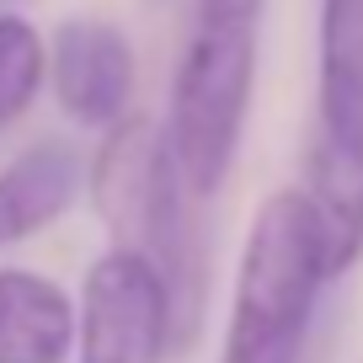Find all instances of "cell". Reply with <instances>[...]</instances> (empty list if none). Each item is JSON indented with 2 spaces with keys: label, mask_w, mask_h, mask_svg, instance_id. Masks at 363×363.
I'll return each instance as SVG.
<instances>
[{
  "label": "cell",
  "mask_w": 363,
  "mask_h": 363,
  "mask_svg": "<svg viewBox=\"0 0 363 363\" xmlns=\"http://www.w3.org/2000/svg\"><path fill=\"white\" fill-rule=\"evenodd\" d=\"M91 198L113 225V246L145 257L171 299V347H187L203 315L208 267L193 219V187L182 182L166 128L123 118L91 166Z\"/></svg>",
  "instance_id": "1"
},
{
  "label": "cell",
  "mask_w": 363,
  "mask_h": 363,
  "mask_svg": "<svg viewBox=\"0 0 363 363\" xmlns=\"http://www.w3.org/2000/svg\"><path fill=\"white\" fill-rule=\"evenodd\" d=\"M257 33L262 0H198L166 113V145L193 198H214L240 155L257 91Z\"/></svg>",
  "instance_id": "2"
},
{
  "label": "cell",
  "mask_w": 363,
  "mask_h": 363,
  "mask_svg": "<svg viewBox=\"0 0 363 363\" xmlns=\"http://www.w3.org/2000/svg\"><path fill=\"white\" fill-rule=\"evenodd\" d=\"M326 278V240H320V219L305 187L262 198L240 246L219 363H299Z\"/></svg>",
  "instance_id": "3"
},
{
  "label": "cell",
  "mask_w": 363,
  "mask_h": 363,
  "mask_svg": "<svg viewBox=\"0 0 363 363\" xmlns=\"http://www.w3.org/2000/svg\"><path fill=\"white\" fill-rule=\"evenodd\" d=\"M315 134L305 198L320 219L331 278L363 257V0H320Z\"/></svg>",
  "instance_id": "4"
},
{
  "label": "cell",
  "mask_w": 363,
  "mask_h": 363,
  "mask_svg": "<svg viewBox=\"0 0 363 363\" xmlns=\"http://www.w3.org/2000/svg\"><path fill=\"white\" fill-rule=\"evenodd\" d=\"M171 352V299L145 257L113 246L80 289V363H160Z\"/></svg>",
  "instance_id": "5"
},
{
  "label": "cell",
  "mask_w": 363,
  "mask_h": 363,
  "mask_svg": "<svg viewBox=\"0 0 363 363\" xmlns=\"http://www.w3.org/2000/svg\"><path fill=\"white\" fill-rule=\"evenodd\" d=\"M48 80L54 96L80 128L113 134L134 102V48L123 27L102 16H69L48 43Z\"/></svg>",
  "instance_id": "6"
},
{
  "label": "cell",
  "mask_w": 363,
  "mask_h": 363,
  "mask_svg": "<svg viewBox=\"0 0 363 363\" xmlns=\"http://www.w3.org/2000/svg\"><path fill=\"white\" fill-rule=\"evenodd\" d=\"M80 337L69 294L27 267H0V363H65Z\"/></svg>",
  "instance_id": "7"
},
{
  "label": "cell",
  "mask_w": 363,
  "mask_h": 363,
  "mask_svg": "<svg viewBox=\"0 0 363 363\" xmlns=\"http://www.w3.org/2000/svg\"><path fill=\"white\" fill-rule=\"evenodd\" d=\"M80 155L69 145H33L0 166V246L33 240L80 198Z\"/></svg>",
  "instance_id": "8"
},
{
  "label": "cell",
  "mask_w": 363,
  "mask_h": 363,
  "mask_svg": "<svg viewBox=\"0 0 363 363\" xmlns=\"http://www.w3.org/2000/svg\"><path fill=\"white\" fill-rule=\"evenodd\" d=\"M48 80V43L27 16L0 11V128L16 123L38 102Z\"/></svg>",
  "instance_id": "9"
}]
</instances>
